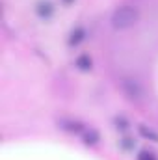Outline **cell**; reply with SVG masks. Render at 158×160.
I'll list each match as a JSON object with an SVG mask.
<instances>
[{
	"mask_svg": "<svg viewBox=\"0 0 158 160\" xmlns=\"http://www.w3.org/2000/svg\"><path fill=\"white\" fill-rule=\"evenodd\" d=\"M110 21L116 30H128L140 21V11L134 6H121L112 13Z\"/></svg>",
	"mask_w": 158,
	"mask_h": 160,
	"instance_id": "6da1fadb",
	"label": "cell"
},
{
	"mask_svg": "<svg viewBox=\"0 0 158 160\" xmlns=\"http://www.w3.org/2000/svg\"><path fill=\"white\" fill-rule=\"evenodd\" d=\"M121 91L132 102H138V101L143 99V88H141V84L136 78H123L121 80Z\"/></svg>",
	"mask_w": 158,
	"mask_h": 160,
	"instance_id": "7a4b0ae2",
	"label": "cell"
},
{
	"mask_svg": "<svg viewBox=\"0 0 158 160\" xmlns=\"http://www.w3.org/2000/svg\"><path fill=\"white\" fill-rule=\"evenodd\" d=\"M36 15L39 17L41 21L52 19V15H54V6H52V2H48V0H39V2L36 4Z\"/></svg>",
	"mask_w": 158,
	"mask_h": 160,
	"instance_id": "3957f363",
	"label": "cell"
},
{
	"mask_svg": "<svg viewBox=\"0 0 158 160\" xmlns=\"http://www.w3.org/2000/svg\"><path fill=\"white\" fill-rule=\"evenodd\" d=\"M58 127L65 132H71V134H82L86 130V125L80 123V121H75V119H62L58 121Z\"/></svg>",
	"mask_w": 158,
	"mask_h": 160,
	"instance_id": "277c9868",
	"label": "cell"
},
{
	"mask_svg": "<svg viewBox=\"0 0 158 160\" xmlns=\"http://www.w3.org/2000/svg\"><path fill=\"white\" fill-rule=\"evenodd\" d=\"M86 36H87V32H86V28H82V26H77L71 34H69V39H67V45L69 47H78L82 41L86 39Z\"/></svg>",
	"mask_w": 158,
	"mask_h": 160,
	"instance_id": "5b68a950",
	"label": "cell"
},
{
	"mask_svg": "<svg viewBox=\"0 0 158 160\" xmlns=\"http://www.w3.org/2000/svg\"><path fill=\"white\" fill-rule=\"evenodd\" d=\"M80 136H82V142H84L86 145H97L99 140H101V134H99L95 128H86Z\"/></svg>",
	"mask_w": 158,
	"mask_h": 160,
	"instance_id": "8992f818",
	"label": "cell"
},
{
	"mask_svg": "<svg viewBox=\"0 0 158 160\" xmlns=\"http://www.w3.org/2000/svg\"><path fill=\"white\" fill-rule=\"evenodd\" d=\"M75 65H77V69H80V71H91L93 60H91L89 54H80L78 58L75 60Z\"/></svg>",
	"mask_w": 158,
	"mask_h": 160,
	"instance_id": "52a82bcc",
	"label": "cell"
},
{
	"mask_svg": "<svg viewBox=\"0 0 158 160\" xmlns=\"http://www.w3.org/2000/svg\"><path fill=\"white\" fill-rule=\"evenodd\" d=\"M140 134L149 138V140H153V142H158V132H155L153 128H147L145 125H140Z\"/></svg>",
	"mask_w": 158,
	"mask_h": 160,
	"instance_id": "ba28073f",
	"label": "cell"
},
{
	"mask_svg": "<svg viewBox=\"0 0 158 160\" xmlns=\"http://www.w3.org/2000/svg\"><path fill=\"white\" fill-rule=\"evenodd\" d=\"M136 160H156V157H155V153H151V151H141V153L136 157Z\"/></svg>",
	"mask_w": 158,
	"mask_h": 160,
	"instance_id": "9c48e42d",
	"label": "cell"
},
{
	"mask_svg": "<svg viewBox=\"0 0 158 160\" xmlns=\"http://www.w3.org/2000/svg\"><path fill=\"white\" fill-rule=\"evenodd\" d=\"M121 145H123V149H132V147H134V142H132L130 138H125V140L121 142Z\"/></svg>",
	"mask_w": 158,
	"mask_h": 160,
	"instance_id": "30bf717a",
	"label": "cell"
},
{
	"mask_svg": "<svg viewBox=\"0 0 158 160\" xmlns=\"http://www.w3.org/2000/svg\"><path fill=\"white\" fill-rule=\"evenodd\" d=\"M116 123H117V125H116L117 128H126V127H128V125H126V121L123 119V118H116Z\"/></svg>",
	"mask_w": 158,
	"mask_h": 160,
	"instance_id": "8fae6325",
	"label": "cell"
},
{
	"mask_svg": "<svg viewBox=\"0 0 158 160\" xmlns=\"http://www.w3.org/2000/svg\"><path fill=\"white\" fill-rule=\"evenodd\" d=\"M62 2H63L65 6H69V4H71V2H75V0H62Z\"/></svg>",
	"mask_w": 158,
	"mask_h": 160,
	"instance_id": "7c38bea8",
	"label": "cell"
}]
</instances>
